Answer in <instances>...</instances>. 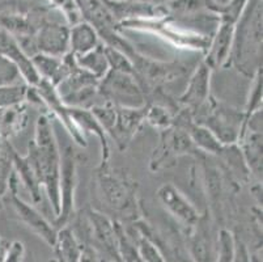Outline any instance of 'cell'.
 Masks as SVG:
<instances>
[{"label":"cell","instance_id":"cell-21","mask_svg":"<svg viewBox=\"0 0 263 262\" xmlns=\"http://www.w3.org/2000/svg\"><path fill=\"white\" fill-rule=\"evenodd\" d=\"M238 143L249 170L260 179L262 177V131L245 130Z\"/></svg>","mask_w":263,"mask_h":262},{"label":"cell","instance_id":"cell-3","mask_svg":"<svg viewBox=\"0 0 263 262\" xmlns=\"http://www.w3.org/2000/svg\"><path fill=\"white\" fill-rule=\"evenodd\" d=\"M193 115L194 121L211 130L221 144L238 143L245 119L243 112L220 104L210 96L207 102L194 112Z\"/></svg>","mask_w":263,"mask_h":262},{"label":"cell","instance_id":"cell-25","mask_svg":"<svg viewBox=\"0 0 263 262\" xmlns=\"http://www.w3.org/2000/svg\"><path fill=\"white\" fill-rule=\"evenodd\" d=\"M13 169L17 173L18 179L21 180L26 189L30 191L34 203L41 201V181L38 177L37 169L33 164L32 159L29 156H20L15 151L13 153Z\"/></svg>","mask_w":263,"mask_h":262},{"label":"cell","instance_id":"cell-2","mask_svg":"<svg viewBox=\"0 0 263 262\" xmlns=\"http://www.w3.org/2000/svg\"><path fill=\"white\" fill-rule=\"evenodd\" d=\"M28 156L37 169L41 185L46 189L55 216L61 211V148L57 142L54 126L49 115L42 114L37 119L34 139L29 143Z\"/></svg>","mask_w":263,"mask_h":262},{"label":"cell","instance_id":"cell-38","mask_svg":"<svg viewBox=\"0 0 263 262\" xmlns=\"http://www.w3.org/2000/svg\"><path fill=\"white\" fill-rule=\"evenodd\" d=\"M20 76V72L15 63L0 53V85L15 84Z\"/></svg>","mask_w":263,"mask_h":262},{"label":"cell","instance_id":"cell-13","mask_svg":"<svg viewBox=\"0 0 263 262\" xmlns=\"http://www.w3.org/2000/svg\"><path fill=\"white\" fill-rule=\"evenodd\" d=\"M76 3L80 9L83 20L96 29L102 41L119 32L121 26L107 7L106 0H76Z\"/></svg>","mask_w":263,"mask_h":262},{"label":"cell","instance_id":"cell-17","mask_svg":"<svg viewBox=\"0 0 263 262\" xmlns=\"http://www.w3.org/2000/svg\"><path fill=\"white\" fill-rule=\"evenodd\" d=\"M0 53L15 63L21 78L28 85H37L41 78L37 69L33 66L30 57L21 49L16 38L2 28H0Z\"/></svg>","mask_w":263,"mask_h":262},{"label":"cell","instance_id":"cell-16","mask_svg":"<svg viewBox=\"0 0 263 262\" xmlns=\"http://www.w3.org/2000/svg\"><path fill=\"white\" fill-rule=\"evenodd\" d=\"M212 69L204 62L199 64L187 80L186 90L179 97V102L191 112H197L210 98V81Z\"/></svg>","mask_w":263,"mask_h":262},{"label":"cell","instance_id":"cell-12","mask_svg":"<svg viewBox=\"0 0 263 262\" xmlns=\"http://www.w3.org/2000/svg\"><path fill=\"white\" fill-rule=\"evenodd\" d=\"M37 53L63 57L70 51V28L58 23L42 21L34 34Z\"/></svg>","mask_w":263,"mask_h":262},{"label":"cell","instance_id":"cell-19","mask_svg":"<svg viewBox=\"0 0 263 262\" xmlns=\"http://www.w3.org/2000/svg\"><path fill=\"white\" fill-rule=\"evenodd\" d=\"M71 117H72L73 122L76 126L81 130V133L87 134L92 133L99 138L100 143H101V164H107L110 158V147L109 142L106 138V131L104 127L101 126L97 118L92 114L89 109H83V108H71L70 107Z\"/></svg>","mask_w":263,"mask_h":262},{"label":"cell","instance_id":"cell-26","mask_svg":"<svg viewBox=\"0 0 263 262\" xmlns=\"http://www.w3.org/2000/svg\"><path fill=\"white\" fill-rule=\"evenodd\" d=\"M0 28L7 30L16 40H20V38L33 37L37 32L38 26L32 23L29 14L8 12L0 14Z\"/></svg>","mask_w":263,"mask_h":262},{"label":"cell","instance_id":"cell-10","mask_svg":"<svg viewBox=\"0 0 263 262\" xmlns=\"http://www.w3.org/2000/svg\"><path fill=\"white\" fill-rule=\"evenodd\" d=\"M20 179H18L17 173L13 169L9 176L8 180V190L6 194H9V201H11L12 206L15 208L16 215L18 216V219L23 223H25L30 230L37 234L41 239L44 240L45 242L52 247L55 240V235H57V230L52 227L44 216L41 215L33 206L29 203H26L25 201L17 196V186Z\"/></svg>","mask_w":263,"mask_h":262},{"label":"cell","instance_id":"cell-9","mask_svg":"<svg viewBox=\"0 0 263 262\" xmlns=\"http://www.w3.org/2000/svg\"><path fill=\"white\" fill-rule=\"evenodd\" d=\"M78 185L76 159L72 146H64L61 150V176H59V191H61V211L54 224L63 227L70 222L75 213V190Z\"/></svg>","mask_w":263,"mask_h":262},{"label":"cell","instance_id":"cell-7","mask_svg":"<svg viewBox=\"0 0 263 262\" xmlns=\"http://www.w3.org/2000/svg\"><path fill=\"white\" fill-rule=\"evenodd\" d=\"M197 150L190 135L183 127L172 124L166 129L161 130L160 143L152 153L149 168L154 172L166 169L176 164L179 156L191 153Z\"/></svg>","mask_w":263,"mask_h":262},{"label":"cell","instance_id":"cell-40","mask_svg":"<svg viewBox=\"0 0 263 262\" xmlns=\"http://www.w3.org/2000/svg\"><path fill=\"white\" fill-rule=\"evenodd\" d=\"M231 2L232 0H203L204 8L211 13L217 14V16L223 13V11Z\"/></svg>","mask_w":263,"mask_h":262},{"label":"cell","instance_id":"cell-36","mask_svg":"<svg viewBox=\"0 0 263 262\" xmlns=\"http://www.w3.org/2000/svg\"><path fill=\"white\" fill-rule=\"evenodd\" d=\"M253 84L252 90H250V96H249L248 104H246L243 114H245V119L253 112L258 109H262V68L258 69L257 74L253 76ZM243 119V122H245Z\"/></svg>","mask_w":263,"mask_h":262},{"label":"cell","instance_id":"cell-20","mask_svg":"<svg viewBox=\"0 0 263 262\" xmlns=\"http://www.w3.org/2000/svg\"><path fill=\"white\" fill-rule=\"evenodd\" d=\"M190 237V252L195 261H212V242L207 227V216L200 215L193 227L187 228Z\"/></svg>","mask_w":263,"mask_h":262},{"label":"cell","instance_id":"cell-28","mask_svg":"<svg viewBox=\"0 0 263 262\" xmlns=\"http://www.w3.org/2000/svg\"><path fill=\"white\" fill-rule=\"evenodd\" d=\"M75 61L79 67H81L85 71L90 72L97 79H102L107 71H109V63L105 57L104 43L100 42L95 49L85 54L73 55Z\"/></svg>","mask_w":263,"mask_h":262},{"label":"cell","instance_id":"cell-23","mask_svg":"<svg viewBox=\"0 0 263 262\" xmlns=\"http://www.w3.org/2000/svg\"><path fill=\"white\" fill-rule=\"evenodd\" d=\"M25 102L11 105V107L0 108V136L9 139L17 135L25 129L28 124V112Z\"/></svg>","mask_w":263,"mask_h":262},{"label":"cell","instance_id":"cell-41","mask_svg":"<svg viewBox=\"0 0 263 262\" xmlns=\"http://www.w3.org/2000/svg\"><path fill=\"white\" fill-rule=\"evenodd\" d=\"M9 242H7L6 240H3L0 237V262L6 261V254L7 251H8Z\"/></svg>","mask_w":263,"mask_h":262},{"label":"cell","instance_id":"cell-37","mask_svg":"<svg viewBox=\"0 0 263 262\" xmlns=\"http://www.w3.org/2000/svg\"><path fill=\"white\" fill-rule=\"evenodd\" d=\"M49 3L64 14V18H66L70 26L83 21L76 0H49Z\"/></svg>","mask_w":263,"mask_h":262},{"label":"cell","instance_id":"cell-42","mask_svg":"<svg viewBox=\"0 0 263 262\" xmlns=\"http://www.w3.org/2000/svg\"><path fill=\"white\" fill-rule=\"evenodd\" d=\"M140 2H147V3H149L151 0H140ZM164 2H165V0H164Z\"/></svg>","mask_w":263,"mask_h":262},{"label":"cell","instance_id":"cell-24","mask_svg":"<svg viewBox=\"0 0 263 262\" xmlns=\"http://www.w3.org/2000/svg\"><path fill=\"white\" fill-rule=\"evenodd\" d=\"M100 43V37L90 24L87 21L71 25L70 28V53L73 55L85 54L95 49Z\"/></svg>","mask_w":263,"mask_h":262},{"label":"cell","instance_id":"cell-32","mask_svg":"<svg viewBox=\"0 0 263 262\" xmlns=\"http://www.w3.org/2000/svg\"><path fill=\"white\" fill-rule=\"evenodd\" d=\"M28 84H8L0 85V108L11 107L26 101Z\"/></svg>","mask_w":263,"mask_h":262},{"label":"cell","instance_id":"cell-14","mask_svg":"<svg viewBox=\"0 0 263 262\" xmlns=\"http://www.w3.org/2000/svg\"><path fill=\"white\" fill-rule=\"evenodd\" d=\"M157 198L172 215L185 227H193L199 220L200 214L194 205L172 184H164L157 190Z\"/></svg>","mask_w":263,"mask_h":262},{"label":"cell","instance_id":"cell-31","mask_svg":"<svg viewBox=\"0 0 263 262\" xmlns=\"http://www.w3.org/2000/svg\"><path fill=\"white\" fill-rule=\"evenodd\" d=\"M104 53H105V57H106L107 59V63H109L110 69L126 72V74L135 75V67H134L133 61H131L128 55L119 51V50L116 49V47L107 46V45H104Z\"/></svg>","mask_w":263,"mask_h":262},{"label":"cell","instance_id":"cell-22","mask_svg":"<svg viewBox=\"0 0 263 262\" xmlns=\"http://www.w3.org/2000/svg\"><path fill=\"white\" fill-rule=\"evenodd\" d=\"M54 256L58 261L62 262H78L80 261L83 244L71 228L62 227L57 231L54 244Z\"/></svg>","mask_w":263,"mask_h":262},{"label":"cell","instance_id":"cell-11","mask_svg":"<svg viewBox=\"0 0 263 262\" xmlns=\"http://www.w3.org/2000/svg\"><path fill=\"white\" fill-rule=\"evenodd\" d=\"M147 104L140 108H127L116 105V121L109 131L111 138L116 141L119 150L123 151L138 134L140 127L145 122Z\"/></svg>","mask_w":263,"mask_h":262},{"label":"cell","instance_id":"cell-8","mask_svg":"<svg viewBox=\"0 0 263 262\" xmlns=\"http://www.w3.org/2000/svg\"><path fill=\"white\" fill-rule=\"evenodd\" d=\"M130 59L135 67L136 79L144 92L145 88H148L147 91H151L171 85L179 79H182L186 74V69L182 64L149 61L138 53H135Z\"/></svg>","mask_w":263,"mask_h":262},{"label":"cell","instance_id":"cell-27","mask_svg":"<svg viewBox=\"0 0 263 262\" xmlns=\"http://www.w3.org/2000/svg\"><path fill=\"white\" fill-rule=\"evenodd\" d=\"M186 131L190 135V139L193 141L195 148H199L204 152L214 153V155H220V152L223 150L224 144L220 143V141L215 136L211 130L207 129L203 125L194 121L186 127Z\"/></svg>","mask_w":263,"mask_h":262},{"label":"cell","instance_id":"cell-30","mask_svg":"<svg viewBox=\"0 0 263 262\" xmlns=\"http://www.w3.org/2000/svg\"><path fill=\"white\" fill-rule=\"evenodd\" d=\"M13 153L15 150L8 139L0 136V199L8 190V180L13 170Z\"/></svg>","mask_w":263,"mask_h":262},{"label":"cell","instance_id":"cell-15","mask_svg":"<svg viewBox=\"0 0 263 262\" xmlns=\"http://www.w3.org/2000/svg\"><path fill=\"white\" fill-rule=\"evenodd\" d=\"M234 25L236 24L219 21V25L210 41L209 47L205 50L207 55L203 61L211 69L226 68L229 66Z\"/></svg>","mask_w":263,"mask_h":262},{"label":"cell","instance_id":"cell-39","mask_svg":"<svg viewBox=\"0 0 263 262\" xmlns=\"http://www.w3.org/2000/svg\"><path fill=\"white\" fill-rule=\"evenodd\" d=\"M25 257V247L21 241L9 242L8 251L6 254V262H20Z\"/></svg>","mask_w":263,"mask_h":262},{"label":"cell","instance_id":"cell-5","mask_svg":"<svg viewBox=\"0 0 263 262\" xmlns=\"http://www.w3.org/2000/svg\"><path fill=\"white\" fill-rule=\"evenodd\" d=\"M81 224V235L78 236L83 247H90L96 252H101L111 261H122L117 245L114 222L104 214L96 210H89L85 214Z\"/></svg>","mask_w":263,"mask_h":262},{"label":"cell","instance_id":"cell-1","mask_svg":"<svg viewBox=\"0 0 263 262\" xmlns=\"http://www.w3.org/2000/svg\"><path fill=\"white\" fill-rule=\"evenodd\" d=\"M262 0H248L234 25L229 66L246 78L262 68Z\"/></svg>","mask_w":263,"mask_h":262},{"label":"cell","instance_id":"cell-18","mask_svg":"<svg viewBox=\"0 0 263 262\" xmlns=\"http://www.w3.org/2000/svg\"><path fill=\"white\" fill-rule=\"evenodd\" d=\"M33 66L37 69L41 79L49 80L52 85L61 84L71 71V55L70 51L63 57L37 53L30 57Z\"/></svg>","mask_w":263,"mask_h":262},{"label":"cell","instance_id":"cell-6","mask_svg":"<svg viewBox=\"0 0 263 262\" xmlns=\"http://www.w3.org/2000/svg\"><path fill=\"white\" fill-rule=\"evenodd\" d=\"M99 93L118 107L140 108L145 105V92L135 75L110 69L99 83Z\"/></svg>","mask_w":263,"mask_h":262},{"label":"cell","instance_id":"cell-34","mask_svg":"<svg viewBox=\"0 0 263 262\" xmlns=\"http://www.w3.org/2000/svg\"><path fill=\"white\" fill-rule=\"evenodd\" d=\"M174 115L169 112L168 108L162 105H151L147 104V110H145V121L154 127L162 130L171 126L173 124Z\"/></svg>","mask_w":263,"mask_h":262},{"label":"cell","instance_id":"cell-35","mask_svg":"<svg viewBox=\"0 0 263 262\" xmlns=\"http://www.w3.org/2000/svg\"><path fill=\"white\" fill-rule=\"evenodd\" d=\"M234 245H236V240H234V236L231 231L220 230L219 234H217V261H234Z\"/></svg>","mask_w":263,"mask_h":262},{"label":"cell","instance_id":"cell-33","mask_svg":"<svg viewBox=\"0 0 263 262\" xmlns=\"http://www.w3.org/2000/svg\"><path fill=\"white\" fill-rule=\"evenodd\" d=\"M136 234H139V232H136ZM134 241H135L136 249H138V253H139L142 261L164 262L165 259H166L164 257V254L161 253V251H160L159 247H157V245L155 244L152 240L148 239V237L143 236V235L139 234V236H138V239L136 240H135V237H134Z\"/></svg>","mask_w":263,"mask_h":262},{"label":"cell","instance_id":"cell-4","mask_svg":"<svg viewBox=\"0 0 263 262\" xmlns=\"http://www.w3.org/2000/svg\"><path fill=\"white\" fill-rule=\"evenodd\" d=\"M97 176L100 189L107 206L134 218L139 208L136 203V182L123 172L111 169L109 163L100 164Z\"/></svg>","mask_w":263,"mask_h":262},{"label":"cell","instance_id":"cell-29","mask_svg":"<svg viewBox=\"0 0 263 262\" xmlns=\"http://www.w3.org/2000/svg\"><path fill=\"white\" fill-rule=\"evenodd\" d=\"M166 16H172V19H181L189 20L204 11L203 0H165L162 6Z\"/></svg>","mask_w":263,"mask_h":262}]
</instances>
